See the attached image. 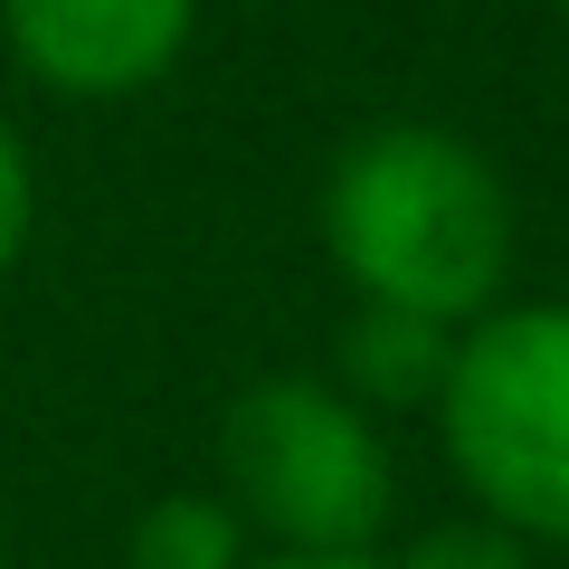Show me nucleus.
I'll return each instance as SVG.
<instances>
[{
    "instance_id": "f03ea898",
    "label": "nucleus",
    "mask_w": 569,
    "mask_h": 569,
    "mask_svg": "<svg viewBox=\"0 0 569 569\" xmlns=\"http://www.w3.org/2000/svg\"><path fill=\"white\" fill-rule=\"evenodd\" d=\"M437 447L475 512L569 550V305H493L456 332Z\"/></svg>"
},
{
    "instance_id": "1a4fd4ad",
    "label": "nucleus",
    "mask_w": 569,
    "mask_h": 569,
    "mask_svg": "<svg viewBox=\"0 0 569 569\" xmlns=\"http://www.w3.org/2000/svg\"><path fill=\"white\" fill-rule=\"evenodd\" d=\"M247 569H389L380 550H266V560H247Z\"/></svg>"
},
{
    "instance_id": "39448f33",
    "label": "nucleus",
    "mask_w": 569,
    "mask_h": 569,
    "mask_svg": "<svg viewBox=\"0 0 569 569\" xmlns=\"http://www.w3.org/2000/svg\"><path fill=\"white\" fill-rule=\"evenodd\" d=\"M456 361V323L408 305H351L342 323V389L361 408H437V380Z\"/></svg>"
},
{
    "instance_id": "9b49d317",
    "label": "nucleus",
    "mask_w": 569,
    "mask_h": 569,
    "mask_svg": "<svg viewBox=\"0 0 569 569\" xmlns=\"http://www.w3.org/2000/svg\"><path fill=\"white\" fill-rule=\"evenodd\" d=\"M550 10H560V20H569V0H550Z\"/></svg>"
},
{
    "instance_id": "20e7f679",
    "label": "nucleus",
    "mask_w": 569,
    "mask_h": 569,
    "mask_svg": "<svg viewBox=\"0 0 569 569\" xmlns=\"http://www.w3.org/2000/svg\"><path fill=\"white\" fill-rule=\"evenodd\" d=\"M200 0H0V39L48 96L114 104L181 67Z\"/></svg>"
},
{
    "instance_id": "9d476101",
    "label": "nucleus",
    "mask_w": 569,
    "mask_h": 569,
    "mask_svg": "<svg viewBox=\"0 0 569 569\" xmlns=\"http://www.w3.org/2000/svg\"><path fill=\"white\" fill-rule=\"evenodd\" d=\"M0 569H10V522H0Z\"/></svg>"
},
{
    "instance_id": "6e6552de",
    "label": "nucleus",
    "mask_w": 569,
    "mask_h": 569,
    "mask_svg": "<svg viewBox=\"0 0 569 569\" xmlns=\"http://www.w3.org/2000/svg\"><path fill=\"white\" fill-rule=\"evenodd\" d=\"M29 228H39V162H29V142L0 114V276L29 257Z\"/></svg>"
},
{
    "instance_id": "0eeeda50",
    "label": "nucleus",
    "mask_w": 569,
    "mask_h": 569,
    "mask_svg": "<svg viewBox=\"0 0 569 569\" xmlns=\"http://www.w3.org/2000/svg\"><path fill=\"white\" fill-rule=\"evenodd\" d=\"M389 569H531V541L503 531L493 512H456V522H427Z\"/></svg>"
},
{
    "instance_id": "423d86ee",
    "label": "nucleus",
    "mask_w": 569,
    "mask_h": 569,
    "mask_svg": "<svg viewBox=\"0 0 569 569\" xmlns=\"http://www.w3.org/2000/svg\"><path fill=\"white\" fill-rule=\"evenodd\" d=\"M123 569H247V522L228 493H162L133 512Z\"/></svg>"
},
{
    "instance_id": "7ed1b4c3",
    "label": "nucleus",
    "mask_w": 569,
    "mask_h": 569,
    "mask_svg": "<svg viewBox=\"0 0 569 569\" xmlns=\"http://www.w3.org/2000/svg\"><path fill=\"white\" fill-rule=\"evenodd\" d=\"M219 493L276 550H380L389 447L370 408L332 380H257L219 418Z\"/></svg>"
},
{
    "instance_id": "f257e3e1",
    "label": "nucleus",
    "mask_w": 569,
    "mask_h": 569,
    "mask_svg": "<svg viewBox=\"0 0 569 569\" xmlns=\"http://www.w3.org/2000/svg\"><path fill=\"white\" fill-rule=\"evenodd\" d=\"M323 257L351 305H408L466 332L503 305L512 276V190L447 123H370L323 181Z\"/></svg>"
}]
</instances>
